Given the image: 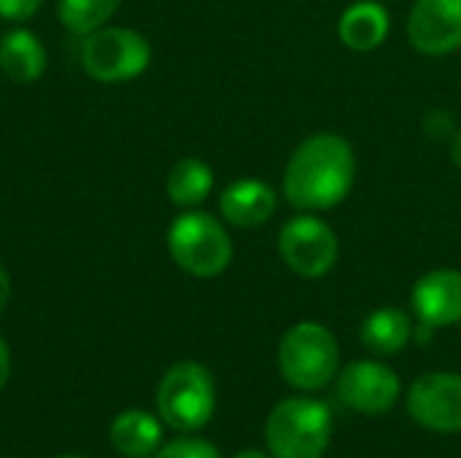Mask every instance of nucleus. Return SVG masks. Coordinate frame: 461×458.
I'll list each match as a JSON object with an SVG mask.
<instances>
[{
  "label": "nucleus",
  "mask_w": 461,
  "mask_h": 458,
  "mask_svg": "<svg viewBox=\"0 0 461 458\" xmlns=\"http://www.w3.org/2000/svg\"><path fill=\"white\" fill-rule=\"evenodd\" d=\"M167 251L194 278H216L232 262V240L224 224L203 211H186L170 224Z\"/></svg>",
  "instance_id": "7ed1b4c3"
},
{
  "label": "nucleus",
  "mask_w": 461,
  "mask_h": 458,
  "mask_svg": "<svg viewBox=\"0 0 461 458\" xmlns=\"http://www.w3.org/2000/svg\"><path fill=\"white\" fill-rule=\"evenodd\" d=\"M59 458H78V456H59Z\"/></svg>",
  "instance_id": "393cba45"
},
{
  "label": "nucleus",
  "mask_w": 461,
  "mask_h": 458,
  "mask_svg": "<svg viewBox=\"0 0 461 458\" xmlns=\"http://www.w3.org/2000/svg\"><path fill=\"white\" fill-rule=\"evenodd\" d=\"M411 337H413V321L400 308L373 310L362 324V343L367 351H373L378 356L400 354Z\"/></svg>",
  "instance_id": "dca6fc26"
},
{
  "label": "nucleus",
  "mask_w": 461,
  "mask_h": 458,
  "mask_svg": "<svg viewBox=\"0 0 461 458\" xmlns=\"http://www.w3.org/2000/svg\"><path fill=\"white\" fill-rule=\"evenodd\" d=\"M119 5L122 0H59L57 13L70 32L89 35L105 27V22L116 13Z\"/></svg>",
  "instance_id": "a211bd4d"
},
{
  "label": "nucleus",
  "mask_w": 461,
  "mask_h": 458,
  "mask_svg": "<svg viewBox=\"0 0 461 458\" xmlns=\"http://www.w3.org/2000/svg\"><path fill=\"white\" fill-rule=\"evenodd\" d=\"M338 340L319 321L294 324L278 346V367L284 381L303 391L324 389L338 373Z\"/></svg>",
  "instance_id": "20e7f679"
},
{
  "label": "nucleus",
  "mask_w": 461,
  "mask_h": 458,
  "mask_svg": "<svg viewBox=\"0 0 461 458\" xmlns=\"http://www.w3.org/2000/svg\"><path fill=\"white\" fill-rule=\"evenodd\" d=\"M276 208H278L276 189L259 178H238L219 197V211L224 221L243 229L262 227L276 213Z\"/></svg>",
  "instance_id": "f8f14e48"
},
{
  "label": "nucleus",
  "mask_w": 461,
  "mask_h": 458,
  "mask_svg": "<svg viewBox=\"0 0 461 458\" xmlns=\"http://www.w3.org/2000/svg\"><path fill=\"white\" fill-rule=\"evenodd\" d=\"M411 308L419 324L432 329L454 327L461 321V273L459 270H432L413 283Z\"/></svg>",
  "instance_id": "9b49d317"
},
{
  "label": "nucleus",
  "mask_w": 461,
  "mask_h": 458,
  "mask_svg": "<svg viewBox=\"0 0 461 458\" xmlns=\"http://www.w3.org/2000/svg\"><path fill=\"white\" fill-rule=\"evenodd\" d=\"M162 443L159 421L146 410H127L111 424V445L127 458H149Z\"/></svg>",
  "instance_id": "2eb2a0df"
},
{
  "label": "nucleus",
  "mask_w": 461,
  "mask_h": 458,
  "mask_svg": "<svg viewBox=\"0 0 461 458\" xmlns=\"http://www.w3.org/2000/svg\"><path fill=\"white\" fill-rule=\"evenodd\" d=\"M167 197L173 205L178 208H194L200 205L211 189H213V170L208 162L197 159V157H184L178 159L170 173H167Z\"/></svg>",
  "instance_id": "f3484780"
},
{
  "label": "nucleus",
  "mask_w": 461,
  "mask_h": 458,
  "mask_svg": "<svg viewBox=\"0 0 461 458\" xmlns=\"http://www.w3.org/2000/svg\"><path fill=\"white\" fill-rule=\"evenodd\" d=\"M357 178V157L351 143L338 132H316L305 138L286 162L284 197L297 211H330L340 205Z\"/></svg>",
  "instance_id": "f257e3e1"
},
{
  "label": "nucleus",
  "mask_w": 461,
  "mask_h": 458,
  "mask_svg": "<svg viewBox=\"0 0 461 458\" xmlns=\"http://www.w3.org/2000/svg\"><path fill=\"white\" fill-rule=\"evenodd\" d=\"M0 70L19 84H30L46 70V49L30 30H8L0 38Z\"/></svg>",
  "instance_id": "4468645a"
},
{
  "label": "nucleus",
  "mask_w": 461,
  "mask_h": 458,
  "mask_svg": "<svg viewBox=\"0 0 461 458\" xmlns=\"http://www.w3.org/2000/svg\"><path fill=\"white\" fill-rule=\"evenodd\" d=\"M451 159H454V165L461 170V130H456L454 138H451Z\"/></svg>",
  "instance_id": "5701e85b"
},
{
  "label": "nucleus",
  "mask_w": 461,
  "mask_h": 458,
  "mask_svg": "<svg viewBox=\"0 0 461 458\" xmlns=\"http://www.w3.org/2000/svg\"><path fill=\"white\" fill-rule=\"evenodd\" d=\"M157 408L165 424L181 432L203 429L216 408V386L200 362L170 367L157 391Z\"/></svg>",
  "instance_id": "39448f33"
},
{
  "label": "nucleus",
  "mask_w": 461,
  "mask_h": 458,
  "mask_svg": "<svg viewBox=\"0 0 461 458\" xmlns=\"http://www.w3.org/2000/svg\"><path fill=\"white\" fill-rule=\"evenodd\" d=\"M278 251L284 265L300 278H324L335 267L340 246L335 229L324 219L303 211L281 227Z\"/></svg>",
  "instance_id": "0eeeda50"
},
{
  "label": "nucleus",
  "mask_w": 461,
  "mask_h": 458,
  "mask_svg": "<svg viewBox=\"0 0 461 458\" xmlns=\"http://www.w3.org/2000/svg\"><path fill=\"white\" fill-rule=\"evenodd\" d=\"M338 397L346 408L357 413L378 416L394 408L400 397V378L392 367L381 362H351L338 378Z\"/></svg>",
  "instance_id": "1a4fd4ad"
},
{
  "label": "nucleus",
  "mask_w": 461,
  "mask_h": 458,
  "mask_svg": "<svg viewBox=\"0 0 461 458\" xmlns=\"http://www.w3.org/2000/svg\"><path fill=\"white\" fill-rule=\"evenodd\" d=\"M8 297H11V278H8V273L0 267V310L5 308Z\"/></svg>",
  "instance_id": "4be33fe9"
},
{
  "label": "nucleus",
  "mask_w": 461,
  "mask_h": 458,
  "mask_svg": "<svg viewBox=\"0 0 461 458\" xmlns=\"http://www.w3.org/2000/svg\"><path fill=\"white\" fill-rule=\"evenodd\" d=\"M411 46L427 57L461 49V0H416L408 16Z\"/></svg>",
  "instance_id": "9d476101"
},
{
  "label": "nucleus",
  "mask_w": 461,
  "mask_h": 458,
  "mask_svg": "<svg viewBox=\"0 0 461 458\" xmlns=\"http://www.w3.org/2000/svg\"><path fill=\"white\" fill-rule=\"evenodd\" d=\"M43 5V0H0V16L11 22H24L35 16V11Z\"/></svg>",
  "instance_id": "aec40b11"
},
{
  "label": "nucleus",
  "mask_w": 461,
  "mask_h": 458,
  "mask_svg": "<svg viewBox=\"0 0 461 458\" xmlns=\"http://www.w3.org/2000/svg\"><path fill=\"white\" fill-rule=\"evenodd\" d=\"M151 62V43L130 27H100L81 46L84 70L105 84L138 78Z\"/></svg>",
  "instance_id": "423d86ee"
},
{
  "label": "nucleus",
  "mask_w": 461,
  "mask_h": 458,
  "mask_svg": "<svg viewBox=\"0 0 461 458\" xmlns=\"http://www.w3.org/2000/svg\"><path fill=\"white\" fill-rule=\"evenodd\" d=\"M235 458H267L265 454H259V451H243V454H238Z\"/></svg>",
  "instance_id": "b1692460"
},
{
  "label": "nucleus",
  "mask_w": 461,
  "mask_h": 458,
  "mask_svg": "<svg viewBox=\"0 0 461 458\" xmlns=\"http://www.w3.org/2000/svg\"><path fill=\"white\" fill-rule=\"evenodd\" d=\"M8 373H11V356H8V348H5V343L0 337V391H3V386L8 381Z\"/></svg>",
  "instance_id": "412c9836"
},
{
  "label": "nucleus",
  "mask_w": 461,
  "mask_h": 458,
  "mask_svg": "<svg viewBox=\"0 0 461 458\" xmlns=\"http://www.w3.org/2000/svg\"><path fill=\"white\" fill-rule=\"evenodd\" d=\"M332 437V416L324 402L289 397L281 400L265 424L273 458H321Z\"/></svg>",
  "instance_id": "f03ea898"
},
{
  "label": "nucleus",
  "mask_w": 461,
  "mask_h": 458,
  "mask_svg": "<svg viewBox=\"0 0 461 458\" xmlns=\"http://www.w3.org/2000/svg\"><path fill=\"white\" fill-rule=\"evenodd\" d=\"M157 458H219V454L211 443L186 437V440H176V443L165 445L157 454Z\"/></svg>",
  "instance_id": "6ab92c4d"
},
{
  "label": "nucleus",
  "mask_w": 461,
  "mask_h": 458,
  "mask_svg": "<svg viewBox=\"0 0 461 458\" xmlns=\"http://www.w3.org/2000/svg\"><path fill=\"white\" fill-rule=\"evenodd\" d=\"M392 30V16L378 0H357L351 3L338 22V35L351 51H375Z\"/></svg>",
  "instance_id": "ddd939ff"
},
{
  "label": "nucleus",
  "mask_w": 461,
  "mask_h": 458,
  "mask_svg": "<svg viewBox=\"0 0 461 458\" xmlns=\"http://www.w3.org/2000/svg\"><path fill=\"white\" fill-rule=\"evenodd\" d=\"M408 413L416 424L432 432H461V375L429 373L408 391Z\"/></svg>",
  "instance_id": "6e6552de"
}]
</instances>
